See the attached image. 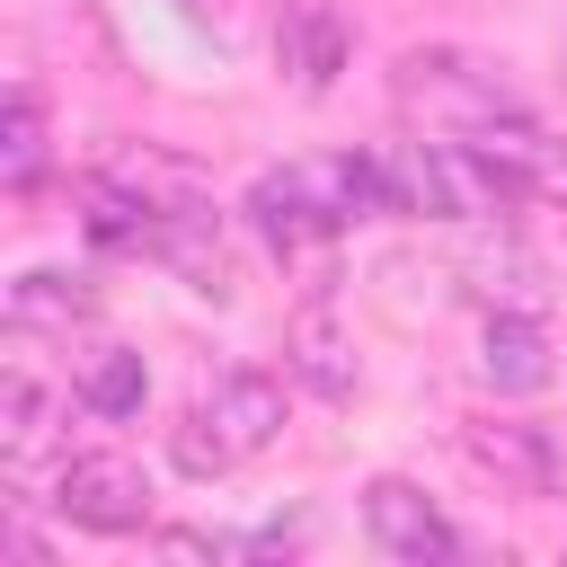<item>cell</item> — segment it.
Returning <instances> with one entry per match:
<instances>
[{"instance_id": "obj_1", "label": "cell", "mask_w": 567, "mask_h": 567, "mask_svg": "<svg viewBox=\"0 0 567 567\" xmlns=\"http://www.w3.org/2000/svg\"><path fill=\"white\" fill-rule=\"evenodd\" d=\"M248 213H257V230H266L284 257H301V248H319V239H337L346 221L390 213V204H381L372 151H363V159L346 151V159H292V168L257 177V186H248Z\"/></svg>"}, {"instance_id": "obj_2", "label": "cell", "mask_w": 567, "mask_h": 567, "mask_svg": "<svg viewBox=\"0 0 567 567\" xmlns=\"http://www.w3.org/2000/svg\"><path fill=\"white\" fill-rule=\"evenodd\" d=\"M284 434V381L275 372H230L204 390V408L177 425V470L186 478H221L230 461L266 452Z\"/></svg>"}, {"instance_id": "obj_3", "label": "cell", "mask_w": 567, "mask_h": 567, "mask_svg": "<svg viewBox=\"0 0 567 567\" xmlns=\"http://www.w3.org/2000/svg\"><path fill=\"white\" fill-rule=\"evenodd\" d=\"M399 97H408L416 115L452 124V133H478V124L514 115L505 80H496L487 62H470V53H408V62H399Z\"/></svg>"}, {"instance_id": "obj_4", "label": "cell", "mask_w": 567, "mask_h": 567, "mask_svg": "<svg viewBox=\"0 0 567 567\" xmlns=\"http://www.w3.org/2000/svg\"><path fill=\"white\" fill-rule=\"evenodd\" d=\"M53 505L80 523V532H142L151 523V478L124 461V452H71L53 470Z\"/></svg>"}, {"instance_id": "obj_5", "label": "cell", "mask_w": 567, "mask_h": 567, "mask_svg": "<svg viewBox=\"0 0 567 567\" xmlns=\"http://www.w3.org/2000/svg\"><path fill=\"white\" fill-rule=\"evenodd\" d=\"M470 142H478V151H487V168L514 186V204H523V195L567 204V142H558V133H540L523 106H514V115H496V124H478Z\"/></svg>"}, {"instance_id": "obj_6", "label": "cell", "mask_w": 567, "mask_h": 567, "mask_svg": "<svg viewBox=\"0 0 567 567\" xmlns=\"http://www.w3.org/2000/svg\"><path fill=\"white\" fill-rule=\"evenodd\" d=\"M363 532H372V549H390V558H408V567H425V558H452L461 540H452V523L434 514V496L425 487H408V478H372L363 487Z\"/></svg>"}, {"instance_id": "obj_7", "label": "cell", "mask_w": 567, "mask_h": 567, "mask_svg": "<svg viewBox=\"0 0 567 567\" xmlns=\"http://www.w3.org/2000/svg\"><path fill=\"white\" fill-rule=\"evenodd\" d=\"M478 372H487V390H505V399H532V390L549 381V337H540V319H532V310H487Z\"/></svg>"}, {"instance_id": "obj_8", "label": "cell", "mask_w": 567, "mask_h": 567, "mask_svg": "<svg viewBox=\"0 0 567 567\" xmlns=\"http://www.w3.org/2000/svg\"><path fill=\"white\" fill-rule=\"evenodd\" d=\"M461 443H470L478 470H496V487H523V496H549V487H558V452H549L540 425H496V416H487V425H470Z\"/></svg>"}, {"instance_id": "obj_9", "label": "cell", "mask_w": 567, "mask_h": 567, "mask_svg": "<svg viewBox=\"0 0 567 567\" xmlns=\"http://www.w3.org/2000/svg\"><path fill=\"white\" fill-rule=\"evenodd\" d=\"M284 363H292L301 390H319V399H354V346H346V328H337L328 310H301V319L284 328Z\"/></svg>"}, {"instance_id": "obj_10", "label": "cell", "mask_w": 567, "mask_h": 567, "mask_svg": "<svg viewBox=\"0 0 567 567\" xmlns=\"http://www.w3.org/2000/svg\"><path fill=\"white\" fill-rule=\"evenodd\" d=\"M275 53H284V71H292L301 89H328V80L346 71V27H337V9H319V0L284 9V27H275Z\"/></svg>"}, {"instance_id": "obj_11", "label": "cell", "mask_w": 567, "mask_h": 567, "mask_svg": "<svg viewBox=\"0 0 567 567\" xmlns=\"http://www.w3.org/2000/svg\"><path fill=\"white\" fill-rule=\"evenodd\" d=\"M89 310H97V292H89L80 275L35 266V275L9 284V319H18V328H71V319H89Z\"/></svg>"}, {"instance_id": "obj_12", "label": "cell", "mask_w": 567, "mask_h": 567, "mask_svg": "<svg viewBox=\"0 0 567 567\" xmlns=\"http://www.w3.org/2000/svg\"><path fill=\"white\" fill-rule=\"evenodd\" d=\"M0 443H9V470H27V461L53 443V408H44V390H35L27 372L0 381Z\"/></svg>"}, {"instance_id": "obj_13", "label": "cell", "mask_w": 567, "mask_h": 567, "mask_svg": "<svg viewBox=\"0 0 567 567\" xmlns=\"http://www.w3.org/2000/svg\"><path fill=\"white\" fill-rule=\"evenodd\" d=\"M44 168V97L35 89H9V133H0V177L27 195Z\"/></svg>"}, {"instance_id": "obj_14", "label": "cell", "mask_w": 567, "mask_h": 567, "mask_svg": "<svg viewBox=\"0 0 567 567\" xmlns=\"http://www.w3.org/2000/svg\"><path fill=\"white\" fill-rule=\"evenodd\" d=\"M151 399V372H142V354H97L89 372H80V408H97V416H133Z\"/></svg>"}, {"instance_id": "obj_15", "label": "cell", "mask_w": 567, "mask_h": 567, "mask_svg": "<svg viewBox=\"0 0 567 567\" xmlns=\"http://www.w3.org/2000/svg\"><path fill=\"white\" fill-rule=\"evenodd\" d=\"M558 71H567V44H558Z\"/></svg>"}]
</instances>
